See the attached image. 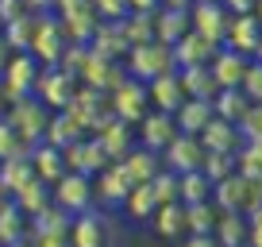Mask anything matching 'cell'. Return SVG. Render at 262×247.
Segmentation results:
<instances>
[{"label":"cell","mask_w":262,"mask_h":247,"mask_svg":"<svg viewBox=\"0 0 262 247\" xmlns=\"http://www.w3.org/2000/svg\"><path fill=\"white\" fill-rule=\"evenodd\" d=\"M8 120L16 123V132L24 135L27 147H39L42 139H47V128H50V108L42 105L39 97H27V100H16V105L8 108Z\"/></svg>","instance_id":"6da1fadb"},{"label":"cell","mask_w":262,"mask_h":247,"mask_svg":"<svg viewBox=\"0 0 262 247\" xmlns=\"http://www.w3.org/2000/svg\"><path fill=\"white\" fill-rule=\"evenodd\" d=\"M39 77H42V70H39V62H35L31 54H16V58H12L8 74L0 77V89L8 93V105L35 97V89H39Z\"/></svg>","instance_id":"7a4b0ae2"},{"label":"cell","mask_w":262,"mask_h":247,"mask_svg":"<svg viewBox=\"0 0 262 247\" xmlns=\"http://www.w3.org/2000/svg\"><path fill=\"white\" fill-rule=\"evenodd\" d=\"M93 178H85V174H66L62 181L54 186V205L62 209V213H70V216H85L93 209Z\"/></svg>","instance_id":"3957f363"},{"label":"cell","mask_w":262,"mask_h":247,"mask_svg":"<svg viewBox=\"0 0 262 247\" xmlns=\"http://www.w3.org/2000/svg\"><path fill=\"white\" fill-rule=\"evenodd\" d=\"M62 24L58 19H50V16H39V24H35V39H31V50L27 54L39 62V66H50L54 70L58 62H62V54H66V43H62Z\"/></svg>","instance_id":"277c9868"},{"label":"cell","mask_w":262,"mask_h":247,"mask_svg":"<svg viewBox=\"0 0 262 247\" xmlns=\"http://www.w3.org/2000/svg\"><path fill=\"white\" fill-rule=\"evenodd\" d=\"M205 158H208V147L196 135H178V139L166 147V170L170 174H196L205 170Z\"/></svg>","instance_id":"5b68a950"},{"label":"cell","mask_w":262,"mask_h":247,"mask_svg":"<svg viewBox=\"0 0 262 247\" xmlns=\"http://www.w3.org/2000/svg\"><path fill=\"white\" fill-rule=\"evenodd\" d=\"M35 97L42 100L47 108H58V112H66V108L74 105L77 89H74V74H66V70H47V74L39 77V89H35Z\"/></svg>","instance_id":"8992f818"},{"label":"cell","mask_w":262,"mask_h":247,"mask_svg":"<svg viewBox=\"0 0 262 247\" xmlns=\"http://www.w3.org/2000/svg\"><path fill=\"white\" fill-rule=\"evenodd\" d=\"M131 190H135V181L123 174L120 162H112L108 170H100L97 178H93V197H97L100 205H123V201L131 197Z\"/></svg>","instance_id":"52a82bcc"},{"label":"cell","mask_w":262,"mask_h":247,"mask_svg":"<svg viewBox=\"0 0 262 247\" xmlns=\"http://www.w3.org/2000/svg\"><path fill=\"white\" fill-rule=\"evenodd\" d=\"M66 155V166H70V170L74 174H85V178H97L100 170H108V151L100 147L97 139H81V143H74V147L70 151H62Z\"/></svg>","instance_id":"ba28073f"},{"label":"cell","mask_w":262,"mask_h":247,"mask_svg":"<svg viewBox=\"0 0 262 247\" xmlns=\"http://www.w3.org/2000/svg\"><path fill=\"white\" fill-rule=\"evenodd\" d=\"M170 62H173V58H170L166 47L150 50V43H143V47L131 50V74L143 77V81H158V77H166V74H170Z\"/></svg>","instance_id":"9c48e42d"},{"label":"cell","mask_w":262,"mask_h":247,"mask_svg":"<svg viewBox=\"0 0 262 247\" xmlns=\"http://www.w3.org/2000/svg\"><path fill=\"white\" fill-rule=\"evenodd\" d=\"M108 220L100 213H85L74 216V228H70V247H108Z\"/></svg>","instance_id":"30bf717a"},{"label":"cell","mask_w":262,"mask_h":247,"mask_svg":"<svg viewBox=\"0 0 262 247\" xmlns=\"http://www.w3.org/2000/svg\"><path fill=\"white\" fill-rule=\"evenodd\" d=\"M31 166H35V178L47 181L50 190H54L58 181L70 174V166H66V155L58 147H50V143H39V147H31Z\"/></svg>","instance_id":"8fae6325"},{"label":"cell","mask_w":262,"mask_h":247,"mask_svg":"<svg viewBox=\"0 0 262 247\" xmlns=\"http://www.w3.org/2000/svg\"><path fill=\"white\" fill-rule=\"evenodd\" d=\"M27 228H31V220L24 216V209H19L12 197L0 201V247L24 243V239H27Z\"/></svg>","instance_id":"7c38bea8"},{"label":"cell","mask_w":262,"mask_h":247,"mask_svg":"<svg viewBox=\"0 0 262 247\" xmlns=\"http://www.w3.org/2000/svg\"><path fill=\"white\" fill-rule=\"evenodd\" d=\"M120 166L135 186H150V181L162 174V162L155 158V151H127V155L120 158Z\"/></svg>","instance_id":"4fadbf2b"},{"label":"cell","mask_w":262,"mask_h":247,"mask_svg":"<svg viewBox=\"0 0 262 247\" xmlns=\"http://www.w3.org/2000/svg\"><path fill=\"white\" fill-rule=\"evenodd\" d=\"M247 54H239V50H224L220 58H216L212 66H208V74L216 77L220 85H228V89H235V85L247 81Z\"/></svg>","instance_id":"5bb4252c"},{"label":"cell","mask_w":262,"mask_h":247,"mask_svg":"<svg viewBox=\"0 0 262 247\" xmlns=\"http://www.w3.org/2000/svg\"><path fill=\"white\" fill-rule=\"evenodd\" d=\"M150 100L158 105V112H178L181 105H185V81L181 77H173V74H166V77H158V81H150Z\"/></svg>","instance_id":"9a60e30c"},{"label":"cell","mask_w":262,"mask_h":247,"mask_svg":"<svg viewBox=\"0 0 262 247\" xmlns=\"http://www.w3.org/2000/svg\"><path fill=\"white\" fill-rule=\"evenodd\" d=\"M178 135L181 132L173 128L170 112H158V116H147V120H143V143H147V151H166Z\"/></svg>","instance_id":"2e32d148"},{"label":"cell","mask_w":262,"mask_h":247,"mask_svg":"<svg viewBox=\"0 0 262 247\" xmlns=\"http://www.w3.org/2000/svg\"><path fill=\"white\" fill-rule=\"evenodd\" d=\"M81 132H85V128H81V123H77L70 112H58L54 120H50L47 139H42V143H50V147H58V151H70L74 143H81V139H85Z\"/></svg>","instance_id":"e0dca14e"},{"label":"cell","mask_w":262,"mask_h":247,"mask_svg":"<svg viewBox=\"0 0 262 247\" xmlns=\"http://www.w3.org/2000/svg\"><path fill=\"white\" fill-rule=\"evenodd\" d=\"M27 181H35V166H31V155L0 162V190L8 193V197H16V193L24 190Z\"/></svg>","instance_id":"ac0fdd59"},{"label":"cell","mask_w":262,"mask_h":247,"mask_svg":"<svg viewBox=\"0 0 262 247\" xmlns=\"http://www.w3.org/2000/svg\"><path fill=\"white\" fill-rule=\"evenodd\" d=\"M12 201H16V205L24 209V216L31 220V216H39L42 209H50V205H54V190H50L47 181H39V178H35V181H27V186H24V190H19Z\"/></svg>","instance_id":"d6986e66"},{"label":"cell","mask_w":262,"mask_h":247,"mask_svg":"<svg viewBox=\"0 0 262 247\" xmlns=\"http://www.w3.org/2000/svg\"><path fill=\"white\" fill-rule=\"evenodd\" d=\"M216 224H220V209H216V201L185 205V236H216Z\"/></svg>","instance_id":"ffe728a7"},{"label":"cell","mask_w":262,"mask_h":247,"mask_svg":"<svg viewBox=\"0 0 262 247\" xmlns=\"http://www.w3.org/2000/svg\"><path fill=\"white\" fill-rule=\"evenodd\" d=\"M150 228H155L162 239H181V236H185V205H181V201H173V205H158Z\"/></svg>","instance_id":"44dd1931"},{"label":"cell","mask_w":262,"mask_h":247,"mask_svg":"<svg viewBox=\"0 0 262 247\" xmlns=\"http://www.w3.org/2000/svg\"><path fill=\"white\" fill-rule=\"evenodd\" d=\"M212 193H216V181L205 170L181 174V205H205V201H212Z\"/></svg>","instance_id":"7402d4cb"},{"label":"cell","mask_w":262,"mask_h":247,"mask_svg":"<svg viewBox=\"0 0 262 247\" xmlns=\"http://www.w3.org/2000/svg\"><path fill=\"white\" fill-rule=\"evenodd\" d=\"M123 209H127L131 220H155L158 197H155V190H150V186H135V190H131V197L123 201Z\"/></svg>","instance_id":"603a6c76"},{"label":"cell","mask_w":262,"mask_h":247,"mask_svg":"<svg viewBox=\"0 0 262 247\" xmlns=\"http://www.w3.org/2000/svg\"><path fill=\"white\" fill-rule=\"evenodd\" d=\"M31 155V147L24 143V135L16 132V123L8 116H0V162H8V158H24Z\"/></svg>","instance_id":"cb8c5ba5"},{"label":"cell","mask_w":262,"mask_h":247,"mask_svg":"<svg viewBox=\"0 0 262 247\" xmlns=\"http://www.w3.org/2000/svg\"><path fill=\"white\" fill-rule=\"evenodd\" d=\"M139 100H143V89H139V85H123V97L116 93V112H120V116H131Z\"/></svg>","instance_id":"d4e9b609"},{"label":"cell","mask_w":262,"mask_h":247,"mask_svg":"<svg viewBox=\"0 0 262 247\" xmlns=\"http://www.w3.org/2000/svg\"><path fill=\"white\" fill-rule=\"evenodd\" d=\"M19 16H27V0H0V27H8Z\"/></svg>","instance_id":"484cf974"},{"label":"cell","mask_w":262,"mask_h":247,"mask_svg":"<svg viewBox=\"0 0 262 247\" xmlns=\"http://www.w3.org/2000/svg\"><path fill=\"white\" fill-rule=\"evenodd\" d=\"M127 4L131 0H93V8H97L104 19H120L123 12H127Z\"/></svg>","instance_id":"4316f807"},{"label":"cell","mask_w":262,"mask_h":247,"mask_svg":"<svg viewBox=\"0 0 262 247\" xmlns=\"http://www.w3.org/2000/svg\"><path fill=\"white\" fill-rule=\"evenodd\" d=\"M12 58H16V50L8 47V39H4V35H0V77L8 74V66H12Z\"/></svg>","instance_id":"83f0119b"},{"label":"cell","mask_w":262,"mask_h":247,"mask_svg":"<svg viewBox=\"0 0 262 247\" xmlns=\"http://www.w3.org/2000/svg\"><path fill=\"white\" fill-rule=\"evenodd\" d=\"M181 247H220V239L216 236H185Z\"/></svg>","instance_id":"f1b7e54d"},{"label":"cell","mask_w":262,"mask_h":247,"mask_svg":"<svg viewBox=\"0 0 262 247\" xmlns=\"http://www.w3.org/2000/svg\"><path fill=\"white\" fill-rule=\"evenodd\" d=\"M254 4H258V0H231V8H235V12H243V16H251V12H254Z\"/></svg>","instance_id":"f546056e"},{"label":"cell","mask_w":262,"mask_h":247,"mask_svg":"<svg viewBox=\"0 0 262 247\" xmlns=\"http://www.w3.org/2000/svg\"><path fill=\"white\" fill-rule=\"evenodd\" d=\"M47 4H50V0H27V8H35V12H42Z\"/></svg>","instance_id":"4dcf8cb0"},{"label":"cell","mask_w":262,"mask_h":247,"mask_svg":"<svg viewBox=\"0 0 262 247\" xmlns=\"http://www.w3.org/2000/svg\"><path fill=\"white\" fill-rule=\"evenodd\" d=\"M131 4H135V8H139V12H147V8H150L147 0H131Z\"/></svg>","instance_id":"1f68e13d"},{"label":"cell","mask_w":262,"mask_h":247,"mask_svg":"<svg viewBox=\"0 0 262 247\" xmlns=\"http://www.w3.org/2000/svg\"><path fill=\"white\" fill-rule=\"evenodd\" d=\"M254 54H258V58H262V43H258V50H254ZM258 66H262V62H258Z\"/></svg>","instance_id":"d6a6232c"},{"label":"cell","mask_w":262,"mask_h":247,"mask_svg":"<svg viewBox=\"0 0 262 247\" xmlns=\"http://www.w3.org/2000/svg\"><path fill=\"white\" fill-rule=\"evenodd\" d=\"M0 201H8V193H4V190H0Z\"/></svg>","instance_id":"836d02e7"},{"label":"cell","mask_w":262,"mask_h":247,"mask_svg":"<svg viewBox=\"0 0 262 247\" xmlns=\"http://www.w3.org/2000/svg\"><path fill=\"white\" fill-rule=\"evenodd\" d=\"M247 247H251V243H247Z\"/></svg>","instance_id":"e575fe53"}]
</instances>
